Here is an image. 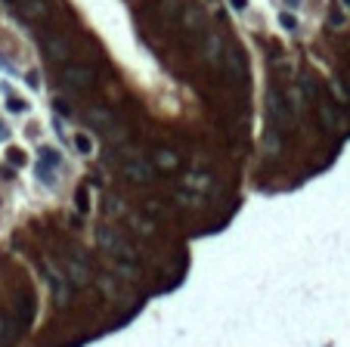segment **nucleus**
Instances as JSON below:
<instances>
[{"label": "nucleus", "instance_id": "obj_30", "mask_svg": "<svg viewBox=\"0 0 350 347\" xmlns=\"http://www.w3.org/2000/svg\"><path fill=\"white\" fill-rule=\"evenodd\" d=\"M232 7H236V10H245V7H248V0H232Z\"/></svg>", "mask_w": 350, "mask_h": 347}, {"label": "nucleus", "instance_id": "obj_17", "mask_svg": "<svg viewBox=\"0 0 350 347\" xmlns=\"http://www.w3.org/2000/svg\"><path fill=\"white\" fill-rule=\"evenodd\" d=\"M220 56H223V53H220V37L211 34V37H208V47H205V59H208V62H220Z\"/></svg>", "mask_w": 350, "mask_h": 347}, {"label": "nucleus", "instance_id": "obj_15", "mask_svg": "<svg viewBox=\"0 0 350 347\" xmlns=\"http://www.w3.org/2000/svg\"><path fill=\"white\" fill-rule=\"evenodd\" d=\"M155 165H158V168H177L180 165V155H177L174 149H161L158 155H155Z\"/></svg>", "mask_w": 350, "mask_h": 347}, {"label": "nucleus", "instance_id": "obj_3", "mask_svg": "<svg viewBox=\"0 0 350 347\" xmlns=\"http://www.w3.org/2000/svg\"><path fill=\"white\" fill-rule=\"evenodd\" d=\"M220 62H223V71H226V81H229L232 87H245V81H248L245 56H242L239 50H226V53L220 56Z\"/></svg>", "mask_w": 350, "mask_h": 347}, {"label": "nucleus", "instance_id": "obj_4", "mask_svg": "<svg viewBox=\"0 0 350 347\" xmlns=\"http://www.w3.org/2000/svg\"><path fill=\"white\" fill-rule=\"evenodd\" d=\"M44 276H47V282H50V288H53L56 304L65 307V304L71 301V282H68V276L62 273L56 263H44Z\"/></svg>", "mask_w": 350, "mask_h": 347}, {"label": "nucleus", "instance_id": "obj_20", "mask_svg": "<svg viewBox=\"0 0 350 347\" xmlns=\"http://www.w3.org/2000/svg\"><path fill=\"white\" fill-rule=\"evenodd\" d=\"M105 137H109V143H124L127 140V130L121 124H112V127H105Z\"/></svg>", "mask_w": 350, "mask_h": 347}, {"label": "nucleus", "instance_id": "obj_26", "mask_svg": "<svg viewBox=\"0 0 350 347\" xmlns=\"http://www.w3.org/2000/svg\"><path fill=\"white\" fill-rule=\"evenodd\" d=\"M7 158H10L13 168H19V165H25V152H22V149H10V152H7Z\"/></svg>", "mask_w": 350, "mask_h": 347}, {"label": "nucleus", "instance_id": "obj_31", "mask_svg": "<svg viewBox=\"0 0 350 347\" xmlns=\"http://www.w3.org/2000/svg\"><path fill=\"white\" fill-rule=\"evenodd\" d=\"M341 10H344V13H350V0H341Z\"/></svg>", "mask_w": 350, "mask_h": 347}, {"label": "nucleus", "instance_id": "obj_13", "mask_svg": "<svg viewBox=\"0 0 350 347\" xmlns=\"http://www.w3.org/2000/svg\"><path fill=\"white\" fill-rule=\"evenodd\" d=\"M183 28H186V31H199V28H202V7H186V13H183Z\"/></svg>", "mask_w": 350, "mask_h": 347}, {"label": "nucleus", "instance_id": "obj_6", "mask_svg": "<svg viewBox=\"0 0 350 347\" xmlns=\"http://www.w3.org/2000/svg\"><path fill=\"white\" fill-rule=\"evenodd\" d=\"M65 276L71 285H90V266L81 257H68L65 260Z\"/></svg>", "mask_w": 350, "mask_h": 347}, {"label": "nucleus", "instance_id": "obj_5", "mask_svg": "<svg viewBox=\"0 0 350 347\" xmlns=\"http://www.w3.org/2000/svg\"><path fill=\"white\" fill-rule=\"evenodd\" d=\"M152 174H155V168H152V162H146L143 155H137V158H130V162L124 165V177H127L130 183H152Z\"/></svg>", "mask_w": 350, "mask_h": 347}, {"label": "nucleus", "instance_id": "obj_18", "mask_svg": "<svg viewBox=\"0 0 350 347\" xmlns=\"http://www.w3.org/2000/svg\"><path fill=\"white\" fill-rule=\"evenodd\" d=\"M74 205H77V211H90V192H87V186H81V189H77L74 192Z\"/></svg>", "mask_w": 350, "mask_h": 347}, {"label": "nucleus", "instance_id": "obj_23", "mask_svg": "<svg viewBox=\"0 0 350 347\" xmlns=\"http://www.w3.org/2000/svg\"><path fill=\"white\" fill-rule=\"evenodd\" d=\"M133 226H137L140 236H152V229H155V223L152 220H143V217H133Z\"/></svg>", "mask_w": 350, "mask_h": 347}, {"label": "nucleus", "instance_id": "obj_1", "mask_svg": "<svg viewBox=\"0 0 350 347\" xmlns=\"http://www.w3.org/2000/svg\"><path fill=\"white\" fill-rule=\"evenodd\" d=\"M96 245L105 251V254H112V257H127V260H133L137 254H133V248L127 245V239L124 236H118L115 229H109V226H102V229H96Z\"/></svg>", "mask_w": 350, "mask_h": 347}, {"label": "nucleus", "instance_id": "obj_11", "mask_svg": "<svg viewBox=\"0 0 350 347\" xmlns=\"http://www.w3.org/2000/svg\"><path fill=\"white\" fill-rule=\"evenodd\" d=\"M22 16H25L28 22L44 19V16H47V0H25V4H22Z\"/></svg>", "mask_w": 350, "mask_h": 347}, {"label": "nucleus", "instance_id": "obj_10", "mask_svg": "<svg viewBox=\"0 0 350 347\" xmlns=\"http://www.w3.org/2000/svg\"><path fill=\"white\" fill-rule=\"evenodd\" d=\"M319 121L326 124V130H341L344 127V121H341V115H338V109L332 105V102H319Z\"/></svg>", "mask_w": 350, "mask_h": 347}, {"label": "nucleus", "instance_id": "obj_24", "mask_svg": "<svg viewBox=\"0 0 350 347\" xmlns=\"http://www.w3.org/2000/svg\"><path fill=\"white\" fill-rule=\"evenodd\" d=\"M102 288H105V295H112V298H118V295H121L118 279H112V276H102Z\"/></svg>", "mask_w": 350, "mask_h": 347}, {"label": "nucleus", "instance_id": "obj_32", "mask_svg": "<svg viewBox=\"0 0 350 347\" xmlns=\"http://www.w3.org/2000/svg\"><path fill=\"white\" fill-rule=\"evenodd\" d=\"M0 140H7V127H0Z\"/></svg>", "mask_w": 350, "mask_h": 347}, {"label": "nucleus", "instance_id": "obj_2", "mask_svg": "<svg viewBox=\"0 0 350 347\" xmlns=\"http://www.w3.org/2000/svg\"><path fill=\"white\" fill-rule=\"evenodd\" d=\"M62 84L74 93H87L96 84V71L90 65H65L62 68Z\"/></svg>", "mask_w": 350, "mask_h": 347}, {"label": "nucleus", "instance_id": "obj_29", "mask_svg": "<svg viewBox=\"0 0 350 347\" xmlns=\"http://www.w3.org/2000/svg\"><path fill=\"white\" fill-rule=\"evenodd\" d=\"M7 105H10V112H16V115H22V112L28 109V105H25L22 99H16V96H10V102H7Z\"/></svg>", "mask_w": 350, "mask_h": 347}, {"label": "nucleus", "instance_id": "obj_9", "mask_svg": "<svg viewBox=\"0 0 350 347\" xmlns=\"http://www.w3.org/2000/svg\"><path fill=\"white\" fill-rule=\"evenodd\" d=\"M87 124H93L96 130H105V127L118 124V121H115V115H112L109 109H102V105H93V109L87 112Z\"/></svg>", "mask_w": 350, "mask_h": 347}, {"label": "nucleus", "instance_id": "obj_16", "mask_svg": "<svg viewBox=\"0 0 350 347\" xmlns=\"http://www.w3.org/2000/svg\"><path fill=\"white\" fill-rule=\"evenodd\" d=\"M118 276H121V279H140V266H137V260L121 257V263H118Z\"/></svg>", "mask_w": 350, "mask_h": 347}, {"label": "nucleus", "instance_id": "obj_19", "mask_svg": "<svg viewBox=\"0 0 350 347\" xmlns=\"http://www.w3.org/2000/svg\"><path fill=\"white\" fill-rule=\"evenodd\" d=\"M74 149L81 152V155H90V152H93V140H90L87 134H77V137H74Z\"/></svg>", "mask_w": 350, "mask_h": 347}, {"label": "nucleus", "instance_id": "obj_25", "mask_svg": "<svg viewBox=\"0 0 350 347\" xmlns=\"http://www.w3.org/2000/svg\"><path fill=\"white\" fill-rule=\"evenodd\" d=\"M329 25H332V28H344V25H347V13H344V10H335V13L329 16Z\"/></svg>", "mask_w": 350, "mask_h": 347}, {"label": "nucleus", "instance_id": "obj_28", "mask_svg": "<svg viewBox=\"0 0 350 347\" xmlns=\"http://www.w3.org/2000/svg\"><path fill=\"white\" fill-rule=\"evenodd\" d=\"M263 146H266L270 152H279V146H282V143H279V134H266V140H263Z\"/></svg>", "mask_w": 350, "mask_h": 347}, {"label": "nucleus", "instance_id": "obj_14", "mask_svg": "<svg viewBox=\"0 0 350 347\" xmlns=\"http://www.w3.org/2000/svg\"><path fill=\"white\" fill-rule=\"evenodd\" d=\"M285 102H288V109H291V112H301V109L307 105V99H304L301 87H288V90H285Z\"/></svg>", "mask_w": 350, "mask_h": 347}, {"label": "nucleus", "instance_id": "obj_12", "mask_svg": "<svg viewBox=\"0 0 350 347\" xmlns=\"http://www.w3.org/2000/svg\"><path fill=\"white\" fill-rule=\"evenodd\" d=\"M186 186H189V189H196V192H208L214 183H211V174H205V171H192V174L186 177Z\"/></svg>", "mask_w": 350, "mask_h": 347}, {"label": "nucleus", "instance_id": "obj_7", "mask_svg": "<svg viewBox=\"0 0 350 347\" xmlns=\"http://www.w3.org/2000/svg\"><path fill=\"white\" fill-rule=\"evenodd\" d=\"M270 115L276 118V124H279V127H288V124H291V115H294V112L288 109L285 96H282V93H276V90L270 93Z\"/></svg>", "mask_w": 350, "mask_h": 347}, {"label": "nucleus", "instance_id": "obj_8", "mask_svg": "<svg viewBox=\"0 0 350 347\" xmlns=\"http://www.w3.org/2000/svg\"><path fill=\"white\" fill-rule=\"evenodd\" d=\"M44 47H47V53H50V59H56V62H68V56H71V47H68V41L65 37H47L44 41Z\"/></svg>", "mask_w": 350, "mask_h": 347}, {"label": "nucleus", "instance_id": "obj_21", "mask_svg": "<svg viewBox=\"0 0 350 347\" xmlns=\"http://www.w3.org/2000/svg\"><path fill=\"white\" fill-rule=\"evenodd\" d=\"M105 211L118 217V214H124V202H121L118 196H105Z\"/></svg>", "mask_w": 350, "mask_h": 347}, {"label": "nucleus", "instance_id": "obj_22", "mask_svg": "<svg viewBox=\"0 0 350 347\" xmlns=\"http://www.w3.org/2000/svg\"><path fill=\"white\" fill-rule=\"evenodd\" d=\"M301 93H304L307 102L316 96V84H313V78H301Z\"/></svg>", "mask_w": 350, "mask_h": 347}, {"label": "nucleus", "instance_id": "obj_27", "mask_svg": "<svg viewBox=\"0 0 350 347\" xmlns=\"http://www.w3.org/2000/svg\"><path fill=\"white\" fill-rule=\"evenodd\" d=\"M279 25H282L285 31H294V28H298V19H294L291 13H282V16H279Z\"/></svg>", "mask_w": 350, "mask_h": 347}]
</instances>
